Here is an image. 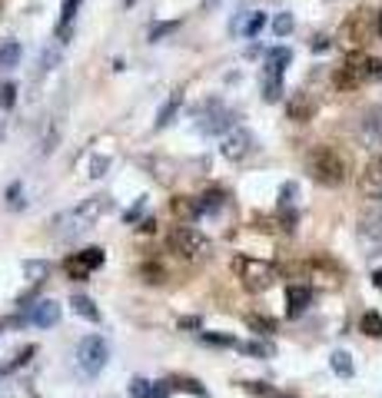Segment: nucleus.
Listing matches in <instances>:
<instances>
[{
    "mask_svg": "<svg viewBox=\"0 0 382 398\" xmlns=\"http://www.w3.org/2000/svg\"><path fill=\"white\" fill-rule=\"evenodd\" d=\"M282 97V76H263V100L276 103Z\"/></svg>",
    "mask_w": 382,
    "mask_h": 398,
    "instance_id": "obj_33",
    "label": "nucleus"
},
{
    "mask_svg": "<svg viewBox=\"0 0 382 398\" xmlns=\"http://www.w3.org/2000/svg\"><path fill=\"white\" fill-rule=\"evenodd\" d=\"M177 30H179V20H160V24L150 27L146 37H150V43H160V40H166L170 34H177Z\"/></svg>",
    "mask_w": 382,
    "mask_h": 398,
    "instance_id": "obj_31",
    "label": "nucleus"
},
{
    "mask_svg": "<svg viewBox=\"0 0 382 398\" xmlns=\"http://www.w3.org/2000/svg\"><path fill=\"white\" fill-rule=\"evenodd\" d=\"M316 110H319V103L309 90H296L293 97L286 100V116H289L293 123H309V120L316 116Z\"/></svg>",
    "mask_w": 382,
    "mask_h": 398,
    "instance_id": "obj_12",
    "label": "nucleus"
},
{
    "mask_svg": "<svg viewBox=\"0 0 382 398\" xmlns=\"http://www.w3.org/2000/svg\"><path fill=\"white\" fill-rule=\"evenodd\" d=\"M329 365H332V372L339 375V378H353L356 375V365H353V355L349 352H332V359H329Z\"/></svg>",
    "mask_w": 382,
    "mask_h": 398,
    "instance_id": "obj_23",
    "label": "nucleus"
},
{
    "mask_svg": "<svg viewBox=\"0 0 382 398\" xmlns=\"http://www.w3.org/2000/svg\"><path fill=\"white\" fill-rule=\"evenodd\" d=\"M200 338L203 342H210V345H226V348H240V342L233 336H219V332H200Z\"/></svg>",
    "mask_w": 382,
    "mask_h": 398,
    "instance_id": "obj_40",
    "label": "nucleus"
},
{
    "mask_svg": "<svg viewBox=\"0 0 382 398\" xmlns=\"http://www.w3.org/2000/svg\"><path fill=\"white\" fill-rule=\"evenodd\" d=\"M240 352L256 355V359H273V355H276V345H273V342H263V338H256V342H240Z\"/></svg>",
    "mask_w": 382,
    "mask_h": 398,
    "instance_id": "obj_27",
    "label": "nucleus"
},
{
    "mask_svg": "<svg viewBox=\"0 0 382 398\" xmlns=\"http://www.w3.org/2000/svg\"><path fill=\"white\" fill-rule=\"evenodd\" d=\"M276 398H296V395H276Z\"/></svg>",
    "mask_w": 382,
    "mask_h": 398,
    "instance_id": "obj_53",
    "label": "nucleus"
},
{
    "mask_svg": "<svg viewBox=\"0 0 382 398\" xmlns=\"http://www.w3.org/2000/svg\"><path fill=\"white\" fill-rule=\"evenodd\" d=\"M233 120H236V116H233L219 100H210L203 110L196 113V130H200V133H219V137H223V133H229V130L236 126Z\"/></svg>",
    "mask_w": 382,
    "mask_h": 398,
    "instance_id": "obj_9",
    "label": "nucleus"
},
{
    "mask_svg": "<svg viewBox=\"0 0 382 398\" xmlns=\"http://www.w3.org/2000/svg\"><path fill=\"white\" fill-rule=\"evenodd\" d=\"M379 40H382V11H379Z\"/></svg>",
    "mask_w": 382,
    "mask_h": 398,
    "instance_id": "obj_50",
    "label": "nucleus"
},
{
    "mask_svg": "<svg viewBox=\"0 0 382 398\" xmlns=\"http://www.w3.org/2000/svg\"><path fill=\"white\" fill-rule=\"evenodd\" d=\"M263 27H266V13L256 11V13H250V20H246L240 30H243V37H256V34H259Z\"/></svg>",
    "mask_w": 382,
    "mask_h": 398,
    "instance_id": "obj_35",
    "label": "nucleus"
},
{
    "mask_svg": "<svg viewBox=\"0 0 382 398\" xmlns=\"http://www.w3.org/2000/svg\"><path fill=\"white\" fill-rule=\"evenodd\" d=\"M103 262H107V252H103L100 246H87V249H80V252H74V256L64 262V269L70 279H87L93 269H100Z\"/></svg>",
    "mask_w": 382,
    "mask_h": 398,
    "instance_id": "obj_11",
    "label": "nucleus"
},
{
    "mask_svg": "<svg viewBox=\"0 0 382 398\" xmlns=\"http://www.w3.org/2000/svg\"><path fill=\"white\" fill-rule=\"evenodd\" d=\"M7 206H11V210H24V186H20V183H11V186H7Z\"/></svg>",
    "mask_w": 382,
    "mask_h": 398,
    "instance_id": "obj_42",
    "label": "nucleus"
},
{
    "mask_svg": "<svg viewBox=\"0 0 382 398\" xmlns=\"http://www.w3.org/2000/svg\"><path fill=\"white\" fill-rule=\"evenodd\" d=\"M170 210H173V216H177L179 223H196V219L203 216V212H200V203L193 196H177Z\"/></svg>",
    "mask_w": 382,
    "mask_h": 398,
    "instance_id": "obj_19",
    "label": "nucleus"
},
{
    "mask_svg": "<svg viewBox=\"0 0 382 398\" xmlns=\"http://www.w3.org/2000/svg\"><path fill=\"white\" fill-rule=\"evenodd\" d=\"M289 63H293V50L289 47H273L266 53V63H263V76H282Z\"/></svg>",
    "mask_w": 382,
    "mask_h": 398,
    "instance_id": "obj_16",
    "label": "nucleus"
},
{
    "mask_svg": "<svg viewBox=\"0 0 382 398\" xmlns=\"http://www.w3.org/2000/svg\"><path fill=\"white\" fill-rule=\"evenodd\" d=\"M70 306H74V312L80 315V319H87V322H100V309L93 306V298L74 296V298H70Z\"/></svg>",
    "mask_w": 382,
    "mask_h": 398,
    "instance_id": "obj_24",
    "label": "nucleus"
},
{
    "mask_svg": "<svg viewBox=\"0 0 382 398\" xmlns=\"http://www.w3.org/2000/svg\"><path fill=\"white\" fill-rule=\"evenodd\" d=\"M27 319L37 325V329H53V325L60 322V306H57L53 298H40L37 306H34V312H30Z\"/></svg>",
    "mask_w": 382,
    "mask_h": 398,
    "instance_id": "obj_15",
    "label": "nucleus"
},
{
    "mask_svg": "<svg viewBox=\"0 0 382 398\" xmlns=\"http://www.w3.org/2000/svg\"><path fill=\"white\" fill-rule=\"evenodd\" d=\"M293 27H296V17L286 11V13H280V17L273 20V34H276V37H289V34H293Z\"/></svg>",
    "mask_w": 382,
    "mask_h": 398,
    "instance_id": "obj_36",
    "label": "nucleus"
},
{
    "mask_svg": "<svg viewBox=\"0 0 382 398\" xmlns=\"http://www.w3.org/2000/svg\"><path fill=\"white\" fill-rule=\"evenodd\" d=\"M196 203H200V212H203V216H210V212L223 210L226 196H223V189H206L203 196H196Z\"/></svg>",
    "mask_w": 382,
    "mask_h": 398,
    "instance_id": "obj_26",
    "label": "nucleus"
},
{
    "mask_svg": "<svg viewBox=\"0 0 382 398\" xmlns=\"http://www.w3.org/2000/svg\"><path fill=\"white\" fill-rule=\"evenodd\" d=\"M179 329H200V319H179Z\"/></svg>",
    "mask_w": 382,
    "mask_h": 398,
    "instance_id": "obj_48",
    "label": "nucleus"
},
{
    "mask_svg": "<svg viewBox=\"0 0 382 398\" xmlns=\"http://www.w3.org/2000/svg\"><path fill=\"white\" fill-rule=\"evenodd\" d=\"M246 325H250V332H256V336H273L276 332V322L269 315H256V312L246 315Z\"/></svg>",
    "mask_w": 382,
    "mask_h": 398,
    "instance_id": "obj_29",
    "label": "nucleus"
},
{
    "mask_svg": "<svg viewBox=\"0 0 382 398\" xmlns=\"http://www.w3.org/2000/svg\"><path fill=\"white\" fill-rule=\"evenodd\" d=\"M13 103H17V83H0V110L4 113H11L13 110Z\"/></svg>",
    "mask_w": 382,
    "mask_h": 398,
    "instance_id": "obj_38",
    "label": "nucleus"
},
{
    "mask_svg": "<svg viewBox=\"0 0 382 398\" xmlns=\"http://www.w3.org/2000/svg\"><path fill=\"white\" fill-rule=\"evenodd\" d=\"M60 130H64V123H60V120H50V133H43V139H40V153H43V156L57 149V143H60Z\"/></svg>",
    "mask_w": 382,
    "mask_h": 398,
    "instance_id": "obj_32",
    "label": "nucleus"
},
{
    "mask_svg": "<svg viewBox=\"0 0 382 398\" xmlns=\"http://www.w3.org/2000/svg\"><path fill=\"white\" fill-rule=\"evenodd\" d=\"M140 273L146 275L143 282H163V269H160V266H143Z\"/></svg>",
    "mask_w": 382,
    "mask_h": 398,
    "instance_id": "obj_45",
    "label": "nucleus"
},
{
    "mask_svg": "<svg viewBox=\"0 0 382 398\" xmlns=\"http://www.w3.org/2000/svg\"><path fill=\"white\" fill-rule=\"evenodd\" d=\"M306 170H309V176L316 179L319 186L336 189L349 179V156H346L339 146L319 143V146H313V153L306 156Z\"/></svg>",
    "mask_w": 382,
    "mask_h": 398,
    "instance_id": "obj_1",
    "label": "nucleus"
},
{
    "mask_svg": "<svg viewBox=\"0 0 382 398\" xmlns=\"http://www.w3.org/2000/svg\"><path fill=\"white\" fill-rule=\"evenodd\" d=\"M376 80H382V60L356 50V53H346V60L336 67L332 87L343 90V93H353V90L366 87V83H376Z\"/></svg>",
    "mask_w": 382,
    "mask_h": 398,
    "instance_id": "obj_2",
    "label": "nucleus"
},
{
    "mask_svg": "<svg viewBox=\"0 0 382 398\" xmlns=\"http://www.w3.org/2000/svg\"><path fill=\"white\" fill-rule=\"evenodd\" d=\"M110 196H90V199H83L76 210H70V212H64V216H57L53 219V233L57 236H80V233H87V229H93L97 226V219L100 216H107L110 212Z\"/></svg>",
    "mask_w": 382,
    "mask_h": 398,
    "instance_id": "obj_5",
    "label": "nucleus"
},
{
    "mask_svg": "<svg viewBox=\"0 0 382 398\" xmlns=\"http://www.w3.org/2000/svg\"><path fill=\"white\" fill-rule=\"evenodd\" d=\"M329 47H332L329 37H313V43H309V50H313V53H326Z\"/></svg>",
    "mask_w": 382,
    "mask_h": 398,
    "instance_id": "obj_46",
    "label": "nucleus"
},
{
    "mask_svg": "<svg viewBox=\"0 0 382 398\" xmlns=\"http://www.w3.org/2000/svg\"><path fill=\"white\" fill-rule=\"evenodd\" d=\"M213 4H217V0H206V7H213Z\"/></svg>",
    "mask_w": 382,
    "mask_h": 398,
    "instance_id": "obj_52",
    "label": "nucleus"
},
{
    "mask_svg": "<svg viewBox=\"0 0 382 398\" xmlns=\"http://www.w3.org/2000/svg\"><path fill=\"white\" fill-rule=\"evenodd\" d=\"M107 170H110V156H93V163H90V176L100 179Z\"/></svg>",
    "mask_w": 382,
    "mask_h": 398,
    "instance_id": "obj_43",
    "label": "nucleus"
},
{
    "mask_svg": "<svg viewBox=\"0 0 382 398\" xmlns=\"http://www.w3.org/2000/svg\"><path fill=\"white\" fill-rule=\"evenodd\" d=\"M60 47H64V43H53V47H43V50H40V60H37V70H40V74H50L53 67H57V60H60Z\"/></svg>",
    "mask_w": 382,
    "mask_h": 398,
    "instance_id": "obj_30",
    "label": "nucleus"
},
{
    "mask_svg": "<svg viewBox=\"0 0 382 398\" xmlns=\"http://www.w3.org/2000/svg\"><path fill=\"white\" fill-rule=\"evenodd\" d=\"M339 47L346 53H356V50H366L372 40H379V11H369V7H356L339 27Z\"/></svg>",
    "mask_w": 382,
    "mask_h": 398,
    "instance_id": "obj_3",
    "label": "nucleus"
},
{
    "mask_svg": "<svg viewBox=\"0 0 382 398\" xmlns=\"http://www.w3.org/2000/svg\"><path fill=\"white\" fill-rule=\"evenodd\" d=\"M233 273L236 279L243 282V289H250V292H266V289L276 286V279H280V266H273L266 259H256V256H233Z\"/></svg>",
    "mask_w": 382,
    "mask_h": 398,
    "instance_id": "obj_6",
    "label": "nucleus"
},
{
    "mask_svg": "<svg viewBox=\"0 0 382 398\" xmlns=\"http://www.w3.org/2000/svg\"><path fill=\"white\" fill-rule=\"evenodd\" d=\"M166 382H170L173 392H186V395H193V398H210V392H206L196 378H190V375H173V378H166Z\"/></svg>",
    "mask_w": 382,
    "mask_h": 398,
    "instance_id": "obj_22",
    "label": "nucleus"
},
{
    "mask_svg": "<svg viewBox=\"0 0 382 398\" xmlns=\"http://www.w3.org/2000/svg\"><path fill=\"white\" fill-rule=\"evenodd\" d=\"M372 286L382 289V269H379V273H372Z\"/></svg>",
    "mask_w": 382,
    "mask_h": 398,
    "instance_id": "obj_49",
    "label": "nucleus"
},
{
    "mask_svg": "<svg viewBox=\"0 0 382 398\" xmlns=\"http://www.w3.org/2000/svg\"><path fill=\"white\" fill-rule=\"evenodd\" d=\"M123 4H127V7H133V4H137V0H123Z\"/></svg>",
    "mask_w": 382,
    "mask_h": 398,
    "instance_id": "obj_51",
    "label": "nucleus"
},
{
    "mask_svg": "<svg viewBox=\"0 0 382 398\" xmlns=\"http://www.w3.org/2000/svg\"><path fill=\"white\" fill-rule=\"evenodd\" d=\"M253 149H256L253 133L243 130V126H233L229 133H223V143H219V153H223L229 163H243Z\"/></svg>",
    "mask_w": 382,
    "mask_h": 398,
    "instance_id": "obj_10",
    "label": "nucleus"
},
{
    "mask_svg": "<svg viewBox=\"0 0 382 398\" xmlns=\"http://www.w3.org/2000/svg\"><path fill=\"white\" fill-rule=\"evenodd\" d=\"M286 273L296 275V279H306V286L319 289V292H336L346 282V269L329 256H313L306 262H293Z\"/></svg>",
    "mask_w": 382,
    "mask_h": 398,
    "instance_id": "obj_4",
    "label": "nucleus"
},
{
    "mask_svg": "<svg viewBox=\"0 0 382 398\" xmlns=\"http://www.w3.org/2000/svg\"><path fill=\"white\" fill-rule=\"evenodd\" d=\"M359 189H362V196L382 199V153L366 163V170L359 176Z\"/></svg>",
    "mask_w": 382,
    "mask_h": 398,
    "instance_id": "obj_13",
    "label": "nucleus"
},
{
    "mask_svg": "<svg viewBox=\"0 0 382 398\" xmlns=\"http://www.w3.org/2000/svg\"><path fill=\"white\" fill-rule=\"evenodd\" d=\"M80 4H83V0H64V7H60V20H57V43H67V37H70V24H74Z\"/></svg>",
    "mask_w": 382,
    "mask_h": 398,
    "instance_id": "obj_20",
    "label": "nucleus"
},
{
    "mask_svg": "<svg viewBox=\"0 0 382 398\" xmlns=\"http://www.w3.org/2000/svg\"><path fill=\"white\" fill-rule=\"evenodd\" d=\"M153 395H156V382H146V378L130 382V398H153Z\"/></svg>",
    "mask_w": 382,
    "mask_h": 398,
    "instance_id": "obj_34",
    "label": "nucleus"
},
{
    "mask_svg": "<svg viewBox=\"0 0 382 398\" xmlns=\"http://www.w3.org/2000/svg\"><path fill=\"white\" fill-rule=\"evenodd\" d=\"M20 63V43L17 40H4L0 43V70H13Z\"/></svg>",
    "mask_w": 382,
    "mask_h": 398,
    "instance_id": "obj_25",
    "label": "nucleus"
},
{
    "mask_svg": "<svg viewBox=\"0 0 382 398\" xmlns=\"http://www.w3.org/2000/svg\"><path fill=\"white\" fill-rule=\"evenodd\" d=\"M34 352H37V348H34V345H27L24 352H20V355H17V359H13L11 365H7V372H13V369H20V365H27V362H30V355H34Z\"/></svg>",
    "mask_w": 382,
    "mask_h": 398,
    "instance_id": "obj_44",
    "label": "nucleus"
},
{
    "mask_svg": "<svg viewBox=\"0 0 382 398\" xmlns=\"http://www.w3.org/2000/svg\"><path fill=\"white\" fill-rule=\"evenodd\" d=\"M143 206H146V196L137 199V206H133V210H130L123 219H127V223H137V219H140V212H143Z\"/></svg>",
    "mask_w": 382,
    "mask_h": 398,
    "instance_id": "obj_47",
    "label": "nucleus"
},
{
    "mask_svg": "<svg viewBox=\"0 0 382 398\" xmlns=\"http://www.w3.org/2000/svg\"><path fill=\"white\" fill-rule=\"evenodd\" d=\"M24 273L34 279V282H43L47 275H50V266L47 262H37V259H27L24 262Z\"/></svg>",
    "mask_w": 382,
    "mask_h": 398,
    "instance_id": "obj_37",
    "label": "nucleus"
},
{
    "mask_svg": "<svg viewBox=\"0 0 382 398\" xmlns=\"http://www.w3.org/2000/svg\"><path fill=\"white\" fill-rule=\"evenodd\" d=\"M359 242L366 246L369 256H382V223H362L359 226Z\"/></svg>",
    "mask_w": 382,
    "mask_h": 398,
    "instance_id": "obj_18",
    "label": "nucleus"
},
{
    "mask_svg": "<svg viewBox=\"0 0 382 398\" xmlns=\"http://www.w3.org/2000/svg\"><path fill=\"white\" fill-rule=\"evenodd\" d=\"M179 107H183V90H173L170 93V100L163 103V110H160V116H156V130H166V126L177 120V113Z\"/></svg>",
    "mask_w": 382,
    "mask_h": 398,
    "instance_id": "obj_21",
    "label": "nucleus"
},
{
    "mask_svg": "<svg viewBox=\"0 0 382 398\" xmlns=\"http://www.w3.org/2000/svg\"><path fill=\"white\" fill-rule=\"evenodd\" d=\"M107 362H110V345L103 342L100 336H87L80 345H76V365H80V372L83 375H100L107 369Z\"/></svg>",
    "mask_w": 382,
    "mask_h": 398,
    "instance_id": "obj_8",
    "label": "nucleus"
},
{
    "mask_svg": "<svg viewBox=\"0 0 382 398\" xmlns=\"http://www.w3.org/2000/svg\"><path fill=\"white\" fill-rule=\"evenodd\" d=\"M243 388L250 392V395H256V398H276L280 392L273 385H266V382H243Z\"/></svg>",
    "mask_w": 382,
    "mask_h": 398,
    "instance_id": "obj_39",
    "label": "nucleus"
},
{
    "mask_svg": "<svg viewBox=\"0 0 382 398\" xmlns=\"http://www.w3.org/2000/svg\"><path fill=\"white\" fill-rule=\"evenodd\" d=\"M359 133H362V139L369 143V146H382V107L379 110L366 113V120H362V126H359Z\"/></svg>",
    "mask_w": 382,
    "mask_h": 398,
    "instance_id": "obj_17",
    "label": "nucleus"
},
{
    "mask_svg": "<svg viewBox=\"0 0 382 398\" xmlns=\"http://www.w3.org/2000/svg\"><path fill=\"white\" fill-rule=\"evenodd\" d=\"M296 196H299V186L296 183H282V189H280V210H289L296 203Z\"/></svg>",
    "mask_w": 382,
    "mask_h": 398,
    "instance_id": "obj_41",
    "label": "nucleus"
},
{
    "mask_svg": "<svg viewBox=\"0 0 382 398\" xmlns=\"http://www.w3.org/2000/svg\"><path fill=\"white\" fill-rule=\"evenodd\" d=\"M210 249H213V242L200 233V229H193V226L179 223L170 229V236H166V252H173L177 259L183 262H200L210 256Z\"/></svg>",
    "mask_w": 382,
    "mask_h": 398,
    "instance_id": "obj_7",
    "label": "nucleus"
},
{
    "mask_svg": "<svg viewBox=\"0 0 382 398\" xmlns=\"http://www.w3.org/2000/svg\"><path fill=\"white\" fill-rule=\"evenodd\" d=\"M359 332L369 338H382V315L379 312H366L362 319H359Z\"/></svg>",
    "mask_w": 382,
    "mask_h": 398,
    "instance_id": "obj_28",
    "label": "nucleus"
},
{
    "mask_svg": "<svg viewBox=\"0 0 382 398\" xmlns=\"http://www.w3.org/2000/svg\"><path fill=\"white\" fill-rule=\"evenodd\" d=\"M313 286H303V282H296V286L286 289V315L289 319H299L306 309H309V302H313Z\"/></svg>",
    "mask_w": 382,
    "mask_h": 398,
    "instance_id": "obj_14",
    "label": "nucleus"
}]
</instances>
